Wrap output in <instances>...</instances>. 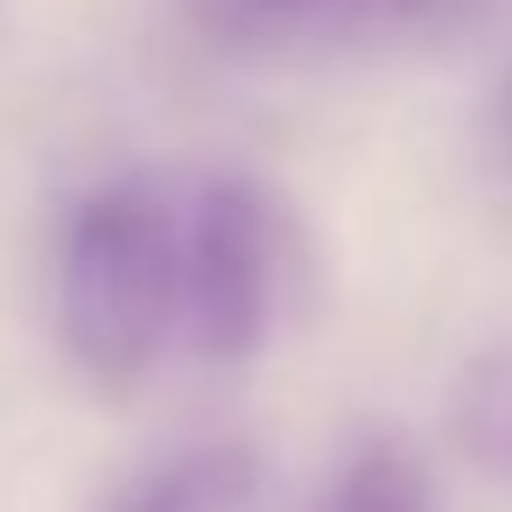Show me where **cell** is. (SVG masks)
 Returning a JSON list of instances; mask_svg holds the SVG:
<instances>
[{"label": "cell", "instance_id": "1", "mask_svg": "<svg viewBox=\"0 0 512 512\" xmlns=\"http://www.w3.org/2000/svg\"><path fill=\"white\" fill-rule=\"evenodd\" d=\"M183 309V246L169 225V204L141 183L99 190L64 246L57 274V330L85 379L134 386L169 323Z\"/></svg>", "mask_w": 512, "mask_h": 512}, {"label": "cell", "instance_id": "2", "mask_svg": "<svg viewBox=\"0 0 512 512\" xmlns=\"http://www.w3.org/2000/svg\"><path fill=\"white\" fill-rule=\"evenodd\" d=\"M281 295H288V232L274 197L253 190L246 176L211 183L197 197L183 246V309L197 351L225 365L253 358L281 323Z\"/></svg>", "mask_w": 512, "mask_h": 512}, {"label": "cell", "instance_id": "3", "mask_svg": "<svg viewBox=\"0 0 512 512\" xmlns=\"http://www.w3.org/2000/svg\"><path fill=\"white\" fill-rule=\"evenodd\" d=\"M253 491H260V456L246 442H204L134 477L120 498H106V512H246Z\"/></svg>", "mask_w": 512, "mask_h": 512}, {"label": "cell", "instance_id": "4", "mask_svg": "<svg viewBox=\"0 0 512 512\" xmlns=\"http://www.w3.org/2000/svg\"><path fill=\"white\" fill-rule=\"evenodd\" d=\"M316 512H428V477L400 442H379L323 491Z\"/></svg>", "mask_w": 512, "mask_h": 512}, {"label": "cell", "instance_id": "5", "mask_svg": "<svg viewBox=\"0 0 512 512\" xmlns=\"http://www.w3.org/2000/svg\"><path fill=\"white\" fill-rule=\"evenodd\" d=\"M463 435L491 470H512V358H484L463 393Z\"/></svg>", "mask_w": 512, "mask_h": 512}, {"label": "cell", "instance_id": "6", "mask_svg": "<svg viewBox=\"0 0 512 512\" xmlns=\"http://www.w3.org/2000/svg\"><path fill=\"white\" fill-rule=\"evenodd\" d=\"M260 8H295V0H260Z\"/></svg>", "mask_w": 512, "mask_h": 512}]
</instances>
